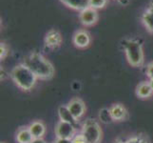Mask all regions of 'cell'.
<instances>
[{
	"label": "cell",
	"mask_w": 153,
	"mask_h": 143,
	"mask_svg": "<svg viewBox=\"0 0 153 143\" xmlns=\"http://www.w3.org/2000/svg\"><path fill=\"white\" fill-rule=\"evenodd\" d=\"M23 64L27 66L39 79L48 80L54 75V68L52 64L38 52H30L24 58Z\"/></svg>",
	"instance_id": "6da1fadb"
},
{
	"label": "cell",
	"mask_w": 153,
	"mask_h": 143,
	"mask_svg": "<svg viewBox=\"0 0 153 143\" xmlns=\"http://www.w3.org/2000/svg\"><path fill=\"white\" fill-rule=\"evenodd\" d=\"M10 77L13 82L23 91H30L36 83L37 77L24 64L15 66L10 72Z\"/></svg>",
	"instance_id": "7a4b0ae2"
},
{
	"label": "cell",
	"mask_w": 153,
	"mask_h": 143,
	"mask_svg": "<svg viewBox=\"0 0 153 143\" xmlns=\"http://www.w3.org/2000/svg\"><path fill=\"white\" fill-rule=\"evenodd\" d=\"M128 63L133 67H140L144 63V51L141 42L136 39H125L122 42Z\"/></svg>",
	"instance_id": "3957f363"
},
{
	"label": "cell",
	"mask_w": 153,
	"mask_h": 143,
	"mask_svg": "<svg viewBox=\"0 0 153 143\" xmlns=\"http://www.w3.org/2000/svg\"><path fill=\"white\" fill-rule=\"evenodd\" d=\"M82 134L87 143H99L102 139V130L95 120L88 119L83 126Z\"/></svg>",
	"instance_id": "277c9868"
},
{
	"label": "cell",
	"mask_w": 153,
	"mask_h": 143,
	"mask_svg": "<svg viewBox=\"0 0 153 143\" xmlns=\"http://www.w3.org/2000/svg\"><path fill=\"white\" fill-rule=\"evenodd\" d=\"M99 15L97 10L93 9L91 7H88L85 10H83L79 13V20L83 26L85 27H91L95 25L98 21Z\"/></svg>",
	"instance_id": "5b68a950"
},
{
	"label": "cell",
	"mask_w": 153,
	"mask_h": 143,
	"mask_svg": "<svg viewBox=\"0 0 153 143\" xmlns=\"http://www.w3.org/2000/svg\"><path fill=\"white\" fill-rule=\"evenodd\" d=\"M55 135L58 139H72L75 136V128L72 125L65 121H59L55 127Z\"/></svg>",
	"instance_id": "8992f818"
},
{
	"label": "cell",
	"mask_w": 153,
	"mask_h": 143,
	"mask_svg": "<svg viewBox=\"0 0 153 143\" xmlns=\"http://www.w3.org/2000/svg\"><path fill=\"white\" fill-rule=\"evenodd\" d=\"M62 41H63V38H62L60 31L55 29L50 30L48 33L46 34L45 40H44L45 46L51 50H55L57 48H59L60 45L62 44Z\"/></svg>",
	"instance_id": "52a82bcc"
},
{
	"label": "cell",
	"mask_w": 153,
	"mask_h": 143,
	"mask_svg": "<svg viewBox=\"0 0 153 143\" xmlns=\"http://www.w3.org/2000/svg\"><path fill=\"white\" fill-rule=\"evenodd\" d=\"M73 44L75 47L79 48V49H85L89 46L91 42V35L85 30H79L73 35Z\"/></svg>",
	"instance_id": "ba28073f"
},
{
	"label": "cell",
	"mask_w": 153,
	"mask_h": 143,
	"mask_svg": "<svg viewBox=\"0 0 153 143\" xmlns=\"http://www.w3.org/2000/svg\"><path fill=\"white\" fill-rule=\"evenodd\" d=\"M75 119H80L86 112V106L80 98H73L67 105Z\"/></svg>",
	"instance_id": "9c48e42d"
},
{
	"label": "cell",
	"mask_w": 153,
	"mask_h": 143,
	"mask_svg": "<svg viewBox=\"0 0 153 143\" xmlns=\"http://www.w3.org/2000/svg\"><path fill=\"white\" fill-rule=\"evenodd\" d=\"M59 1L68 8L74 10H79V12L88 8L89 3H91V0H59Z\"/></svg>",
	"instance_id": "30bf717a"
},
{
	"label": "cell",
	"mask_w": 153,
	"mask_h": 143,
	"mask_svg": "<svg viewBox=\"0 0 153 143\" xmlns=\"http://www.w3.org/2000/svg\"><path fill=\"white\" fill-rule=\"evenodd\" d=\"M142 22H143L146 29L153 34V1L149 5V7L142 15Z\"/></svg>",
	"instance_id": "8fae6325"
},
{
	"label": "cell",
	"mask_w": 153,
	"mask_h": 143,
	"mask_svg": "<svg viewBox=\"0 0 153 143\" xmlns=\"http://www.w3.org/2000/svg\"><path fill=\"white\" fill-rule=\"evenodd\" d=\"M29 129L34 139H42L46 133V127L44 123L41 122V121H33V123L30 124Z\"/></svg>",
	"instance_id": "7c38bea8"
},
{
	"label": "cell",
	"mask_w": 153,
	"mask_h": 143,
	"mask_svg": "<svg viewBox=\"0 0 153 143\" xmlns=\"http://www.w3.org/2000/svg\"><path fill=\"white\" fill-rule=\"evenodd\" d=\"M58 115H59L61 121H65V122H68L72 125H75L77 122V119L71 115V111L68 110V106L62 105L58 108Z\"/></svg>",
	"instance_id": "4fadbf2b"
},
{
	"label": "cell",
	"mask_w": 153,
	"mask_h": 143,
	"mask_svg": "<svg viewBox=\"0 0 153 143\" xmlns=\"http://www.w3.org/2000/svg\"><path fill=\"white\" fill-rule=\"evenodd\" d=\"M110 113H111L113 119L116 121L125 120L126 118V115H128V112H126V108L121 104L112 105L111 108H110Z\"/></svg>",
	"instance_id": "5bb4252c"
},
{
	"label": "cell",
	"mask_w": 153,
	"mask_h": 143,
	"mask_svg": "<svg viewBox=\"0 0 153 143\" xmlns=\"http://www.w3.org/2000/svg\"><path fill=\"white\" fill-rule=\"evenodd\" d=\"M153 94V90L150 86L149 82H142L136 88V94L140 98H147L151 97Z\"/></svg>",
	"instance_id": "9a60e30c"
},
{
	"label": "cell",
	"mask_w": 153,
	"mask_h": 143,
	"mask_svg": "<svg viewBox=\"0 0 153 143\" xmlns=\"http://www.w3.org/2000/svg\"><path fill=\"white\" fill-rule=\"evenodd\" d=\"M33 139L29 127H22L18 130L16 134V140L18 143H31Z\"/></svg>",
	"instance_id": "2e32d148"
},
{
	"label": "cell",
	"mask_w": 153,
	"mask_h": 143,
	"mask_svg": "<svg viewBox=\"0 0 153 143\" xmlns=\"http://www.w3.org/2000/svg\"><path fill=\"white\" fill-rule=\"evenodd\" d=\"M99 118L101 120V122L105 124H109V123H111L112 121H114L111 115V113H110V109H108V108H103L100 110Z\"/></svg>",
	"instance_id": "e0dca14e"
},
{
	"label": "cell",
	"mask_w": 153,
	"mask_h": 143,
	"mask_svg": "<svg viewBox=\"0 0 153 143\" xmlns=\"http://www.w3.org/2000/svg\"><path fill=\"white\" fill-rule=\"evenodd\" d=\"M107 3H108V0H91L89 7H91L95 10H100V9L105 8Z\"/></svg>",
	"instance_id": "ac0fdd59"
},
{
	"label": "cell",
	"mask_w": 153,
	"mask_h": 143,
	"mask_svg": "<svg viewBox=\"0 0 153 143\" xmlns=\"http://www.w3.org/2000/svg\"><path fill=\"white\" fill-rule=\"evenodd\" d=\"M8 51H9L8 46L4 42H1V44H0V58H1V60L7 56Z\"/></svg>",
	"instance_id": "d6986e66"
},
{
	"label": "cell",
	"mask_w": 153,
	"mask_h": 143,
	"mask_svg": "<svg viewBox=\"0 0 153 143\" xmlns=\"http://www.w3.org/2000/svg\"><path fill=\"white\" fill-rule=\"evenodd\" d=\"M71 140H72V143H87V141L85 139V137H84L83 134L74 136V137H73Z\"/></svg>",
	"instance_id": "ffe728a7"
},
{
	"label": "cell",
	"mask_w": 153,
	"mask_h": 143,
	"mask_svg": "<svg viewBox=\"0 0 153 143\" xmlns=\"http://www.w3.org/2000/svg\"><path fill=\"white\" fill-rule=\"evenodd\" d=\"M146 76L150 79L153 78V62L149 63L146 67Z\"/></svg>",
	"instance_id": "44dd1931"
},
{
	"label": "cell",
	"mask_w": 153,
	"mask_h": 143,
	"mask_svg": "<svg viewBox=\"0 0 153 143\" xmlns=\"http://www.w3.org/2000/svg\"><path fill=\"white\" fill-rule=\"evenodd\" d=\"M54 143H72L71 139H58L55 140Z\"/></svg>",
	"instance_id": "7402d4cb"
},
{
	"label": "cell",
	"mask_w": 153,
	"mask_h": 143,
	"mask_svg": "<svg viewBox=\"0 0 153 143\" xmlns=\"http://www.w3.org/2000/svg\"><path fill=\"white\" fill-rule=\"evenodd\" d=\"M31 143H46L43 139H33V141H31Z\"/></svg>",
	"instance_id": "603a6c76"
},
{
	"label": "cell",
	"mask_w": 153,
	"mask_h": 143,
	"mask_svg": "<svg viewBox=\"0 0 153 143\" xmlns=\"http://www.w3.org/2000/svg\"><path fill=\"white\" fill-rule=\"evenodd\" d=\"M139 143H147V141L145 139H142V137H140V141Z\"/></svg>",
	"instance_id": "cb8c5ba5"
},
{
	"label": "cell",
	"mask_w": 153,
	"mask_h": 143,
	"mask_svg": "<svg viewBox=\"0 0 153 143\" xmlns=\"http://www.w3.org/2000/svg\"><path fill=\"white\" fill-rule=\"evenodd\" d=\"M149 84H150V86H151V88H152V90H153V78H152V79H150Z\"/></svg>",
	"instance_id": "d4e9b609"
},
{
	"label": "cell",
	"mask_w": 153,
	"mask_h": 143,
	"mask_svg": "<svg viewBox=\"0 0 153 143\" xmlns=\"http://www.w3.org/2000/svg\"><path fill=\"white\" fill-rule=\"evenodd\" d=\"M118 143H128V141H126V142H118Z\"/></svg>",
	"instance_id": "484cf974"
}]
</instances>
